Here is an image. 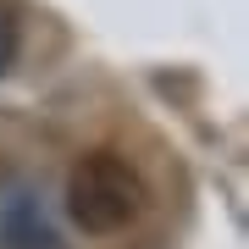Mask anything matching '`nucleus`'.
<instances>
[{
	"instance_id": "2",
	"label": "nucleus",
	"mask_w": 249,
	"mask_h": 249,
	"mask_svg": "<svg viewBox=\"0 0 249 249\" xmlns=\"http://www.w3.org/2000/svg\"><path fill=\"white\" fill-rule=\"evenodd\" d=\"M0 249H55L50 222L39 216L34 194L17 188V183L0 188Z\"/></svg>"
},
{
	"instance_id": "3",
	"label": "nucleus",
	"mask_w": 249,
	"mask_h": 249,
	"mask_svg": "<svg viewBox=\"0 0 249 249\" xmlns=\"http://www.w3.org/2000/svg\"><path fill=\"white\" fill-rule=\"evenodd\" d=\"M17 45H22V11H17V0H0V72H11Z\"/></svg>"
},
{
	"instance_id": "1",
	"label": "nucleus",
	"mask_w": 249,
	"mask_h": 249,
	"mask_svg": "<svg viewBox=\"0 0 249 249\" xmlns=\"http://www.w3.org/2000/svg\"><path fill=\"white\" fill-rule=\"evenodd\" d=\"M144 211V178L127 155L116 150H89L72 160L67 172V216L72 227H83L89 238H111L127 232Z\"/></svg>"
}]
</instances>
